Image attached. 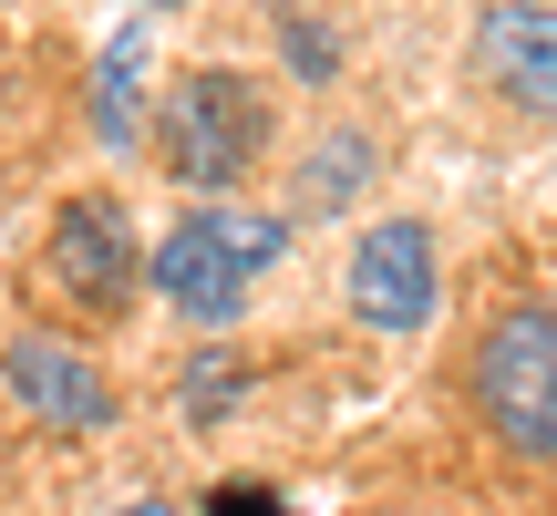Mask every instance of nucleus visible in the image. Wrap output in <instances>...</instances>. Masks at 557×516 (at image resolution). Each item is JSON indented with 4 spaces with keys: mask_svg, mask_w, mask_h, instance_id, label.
Instances as JSON below:
<instances>
[{
    "mask_svg": "<svg viewBox=\"0 0 557 516\" xmlns=\"http://www.w3.org/2000/svg\"><path fill=\"white\" fill-rule=\"evenodd\" d=\"M351 310L372 320L382 341L434 320V228L423 218H382L372 238L351 248Z\"/></svg>",
    "mask_w": 557,
    "mask_h": 516,
    "instance_id": "nucleus-4",
    "label": "nucleus"
},
{
    "mask_svg": "<svg viewBox=\"0 0 557 516\" xmlns=\"http://www.w3.org/2000/svg\"><path fill=\"white\" fill-rule=\"evenodd\" d=\"M475 73L527 114H557V0H496L475 32Z\"/></svg>",
    "mask_w": 557,
    "mask_h": 516,
    "instance_id": "nucleus-7",
    "label": "nucleus"
},
{
    "mask_svg": "<svg viewBox=\"0 0 557 516\" xmlns=\"http://www.w3.org/2000/svg\"><path fill=\"white\" fill-rule=\"evenodd\" d=\"M52 279H62V299H83V310H124L135 299V279H145V258H135V228L114 218L103 197H73L52 218Z\"/></svg>",
    "mask_w": 557,
    "mask_h": 516,
    "instance_id": "nucleus-5",
    "label": "nucleus"
},
{
    "mask_svg": "<svg viewBox=\"0 0 557 516\" xmlns=\"http://www.w3.org/2000/svg\"><path fill=\"white\" fill-rule=\"evenodd\" d=\"M114 516H176V506H165V496H135V506H114Z\"/></svg>",
    "mask_w": 557,
    "mask_h": 516,
    "instance_id": "nucleus-13",
    "label": "nucleus"
},
{
    "mask_svg": "<svg viewBox=\"0 0 557 516\" xmlns=\"http://www.w3.org/2000/svg\"><path fill=\"white\" fill-rule=\"evenodd\" d=\"M135 73H145V62H135V41H124V52L103 62V83H94V124H103V145H135V135H145V103H135Z\"/></svg>",
    "mask_w": 557,
    "mask_h": 516,
    "instance_id": "nucleus-9",
    "label": "nucleus"
},
{
    "mask_svg": "<svg viewBox=\"0 0 557 516\" xmlns=\"http://www.w3.org/2000/svg\"><path fill=\"white\" fill-rule=\"evenodd\" d=\"M269 145V94L248 73H227V62H207V73H186L176 94H165V114H156V156H165V176H186V186H238L248 176V156Z\"/></svg>",
    "mask_w": 557,
    "mask_h": 516,
    "instance_id": "nucleus-2",
    "label": "nucleus"
},
{
    "mask_svg": "<svg viewBox=\"0 0 557 516\" xmlns=\"http://www.w3.org/2000/svg\"><path fill=\"white\" fill-rule=\"evenodd\" d=\"M475 414L496 423L517 455L557 465V310L527 299L475 341Z\"/></svg>",
    "mask_w": 557,
    "mask_h": 516,
    "instance_id": "nucleus-3",
    "label": "nucleus"
},
{
    "mask_svg": "<svg viewBox=\"0 0 557 516\" xmlns=\"http://www.w3.org/2000/svg\"><path fill=\"white\" fill-rule=\"evenodd\" d=\"M289 62H299L310 83H320V73H331L341 52H331V32H320V21H289Z\"/></svg>",
    "mask_w": 557,
    "mask_h": 516,
    "instance_id": "nucleus-11",
    "label": "nucleus"
},
{
    "mask_svg": "<svg viewBox=\"0 0 557 516\" xmlns=\"http://www.w3.org/2000/svg\"><path fill=\"white\" fill-rule=\"evenodd\" d=\"M207 516H278V496H269V486H227Z\"/></svg>",
    "mask_w": 557,
    "mask_h": 516,
    "instance_id": "nucleus-12",
    "label": "nucleus"
},
{
    "mask_svg": "<svg viewBox=\"0 0 557 516\" xmlns=\"http://www.w3.org/2000/svg\"><path fill=\"white\" fill-rule=\"evenodd\" d=\"M351 176H372V145H361V135H331V145L310 156V186H299V218H331V207L351 197Z\"/></svg>",
    "mask_w": 557,
    "mask_h": 516,
    "instance_id": "nucleus-8",
    "label": "nucleus"
},
{
    "mask_svg": "<svg viewBox=\"0 0 557 516\" xmlns=\"http://www.w3.org/2000/svg\"><path fill=\"white\" fill-rule=\"evenodd\" d=\"M227 403H238V361H207V372H186V414H197V423H218Z\"/></svg>",
    "mask_w": 557,
    "mask_h": 516,
    "instance_id": "nucleus-10",
    "label": "nucleus"
},
{
    "mask_svg": "<svg viewBox=\"0 0 557 516\" xmlns=\"http://www.w3.org/2000/svg\"><path fill=\"white\" fill-rule=\"evenodd\" d=\"M278 248H289V228H278L269 207H197L186 228H165V248L145 258V279H156L197 331H227V320L248 310V290L278 269Z\"/></svg>",
    "mask_w": 557,
    "mask_h": 516,
    "instance_id": "nucleus-1",
    "label": "nucleus"
},
{
    "mask_svg": "<svg viewBox=\"0 0 557 516\" xmlns=\"http://www.w3.org/2000/svg\"><path fill=\"white\" fill-rule=\"evenodd\" d=\"M0 372H11V393L32 403V423H52V434H103V423H114V382H103L73 341H52V331H21L11 352H0Z\"/></svg>",
    "mask_w": 557,
    "mask_h": 516,
    "instance_id": "nucleus-6",
    "label": "nucleus"
}]
</instances>
